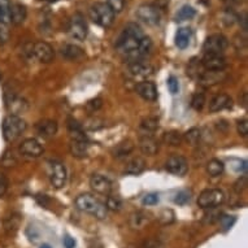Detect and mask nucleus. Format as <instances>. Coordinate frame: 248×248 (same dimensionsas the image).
Returning a JSON list of instances; mask_svg holds the SVG:
<instances>
[{"instance_id": "nucleus-31", "label": "nucleus", "mask_w": 248, "mask_h": 248, "mask_svg": "<svg viewBox=\"0 0 248 248\" xmlns=\"http://www.w3.org/2000/svg\"><path fill=\"white\" fill-rule=\"evenodd\" d=\"M21 218L18 215L9 216L7 221H5V230L8 234H15L17 232V229L20 228Z\"/></svg>"}, {"instance_id": "nucleus-6", "label": "nucleus", "mask_w": 248, "mask_h": 248, "mask_svg": "<svg viewBox=\"0 0 248 248\" xmlns=\"http://www.w3.org/2000/svg\"><path fill=\"white\" fill-rule=\"evenodd\" d=\"M68 30H69L72 38L77 39V41H85L87 33H89V28H87V24L81 13H76L72 16Z\"/></svg>"}, {"instance_id": "nucleus-36", "label": "nucleus", "mask_w": 248, "mask_h": 248, "mask_svg": "<svg viewBox=\"0 0 248 248\" xmlns=\"http://www.w3.org/2000/svg\"><path fill=\"white\" fill-rule=\"evenodd\" d=\"M205 104V95L202 93H196L191 99V107L195 110H202Z\"/></svg>"}, {"instance_id": "nucleus-11", "label": "nucleus", "mask_w": 248, "mask_h": 248, "mask_svg": "<svg viewBox=\"0 0 248 248\" xmlns=\"http://www.w3.org/2000/svg\"><path fill=\"white\" fill-rule=\"evenodd\" d=\"M31 49H33L34 56L37 57L41 62L48 64V62L53 61V59H55V51H53L52 47L47 42H37V43H34Z\"/></svg>"}, {"instance_id": "nucleus-47", "label": "nucleus", "mask_w": 248, "mask_h": 248, "mask_svg": "<svg viewBox=\"0 0 248 248\" xmlns=\"http://www.w3.org/2000/svg\"><path fill=\"white\" fill-rule=\"evenodd\" d=\"M246 187H247V177H242V178L234 185V190H235L236 192H242Z\"/></svg>"}, {"instance_id": "nucleus-46", "label": "nucleus", "mask_w": 248, "mask_h": 248, "mask_svg": "<svg viewBox=\"0 0 248 248\" xmlns=\"http://www.w3.org/2000/svg\"><path fill=\"white\" fill-rule=\"evenodd\" d=\"M159 203V195L157 194H148L143 198V204L144 205H155Z\"/></svg>"}, {"instance_id": "nucleus-38", "label": "nucleus", "mask_w": 248, "mask_h": 248, "mask_svg": "<svg viewBox=\"0 0 248 248\" xmlns=\"http://www.w3.org/2000/svg\"><path fill=\"white\" fill-rule=\"evenodd\" d=\"M168 89L171 95H177L179 93V81L174 76H170L168 78Z\"/></svg>"}, {"instance_id": "nucleus-7", "label": "nucleus", "mask_w": 248, "mask_h": 248, "mask_svg": "<svg viewBox=\"0 0 248 248\" xmlns=\"http://www.w3.org/2000/svg\"><path fill=\"white\" fill-rule=\"evenodd\" d=\"M137 17L139 20L147 25L155 26L161 20V12L156 5L152 4H142L137 9Z\"/></svg>"}, {"instance_id": "nucleus-5", "label": "nucleus", "mask_w": 248, "mask_h": 248, "mask_svg": "<svg viewBox=\"0 0 248 248\" xmlns=\"http://www.w3.org/2000/svg\"><path fill=\"white\" fill-rule=\"evenodd\" d=\"M225 194L220 188H207L198 198V205L202 209H213L224 203Z\"/></svg>"}, {"instance_id": "nucleus-45", "label": "nucleus", "mask_w": 248, "mask_h": 248, "mask_svg": "<svg viewBox=\"0 0 248 248\" xmlns=\"http://www.w3.org/2000/svg\"><path fill=\"white\" fill-rule=\"evenodd\" d=\"M236 129H238V133H239V135H242V137H247L248 135V121L247 120H246V118L240 120V121L238 122V125H236Z\"/></svg>"}, {"instance_id": "nucleus-3", "label": "nucleus", "mask_w": 248, "mask_h": 248, "mask_svg": "<svg viewBox=\"0 0 248 248\" xmlns=\"http://www.w3.org/2000/svg\"><path fill=\"white\" fill-rule=\"evenodd\" d=\"M1 129H3V137L5 142H15L26 130V122L16 114H9L4 118Z\"/></svg>"}, {"instance_id": "nucleus-14", "label": "nucleus", "mask_w": 248, "mask_h": 248, "mask_svg": "<svg viewBox=\"0 0 248 248\" xmlns=\"http://www.w3.org/2000/svg\"><path fill=\"white\" fill-rule=\"evenodd\" d=\"M202 65L207 70H224L226 66V59L224 55L205 53L202 60Z\"/></svg>"}, {"instance_id": "nucleus-20", "label": "nucleus", "mask_w": 248, "mask_h": 248, "mask_svg": "<svg viewBox=\"0 0 248 248\" xmlns=\"http://www.w3.org/2000/svg\"><path fill=\"white\" fill-rule=\"evenodd\" d=\"M232 103V98L228 96L226 94L216 95L215 98L211 100V103H209V110H211L212 113L220 112V110H224L226 108H230Z\"/></svg>"}, {"instance_id": "nucleus-42", "label": "nucleus", "mask_w": 248, "mask_h": 248, "mask_svg": "<svg viewBox=\"0 0 248 248\" xmlns=\"http://www.w3.org/2000/svg\"><path fill=\"white\" fill-rule=\"evenodd\" d=\"M220 222L224 230H229L232 226V224L235 222V218L232 216H222V217H220Z\"/></svg>"}, {"instance_id": "nucleus-52", "label": "nucleus", "mask_w": 248, "mask_h": 248, "mask_svg": "<svg viewBox=\"0 0 248 248\" xmlns=\"http://www.w3.org/2000/svg\"><path fill=\"white\" fill-rule=\"evenodd\" d=\"M0 81H1V74H0Z\"/></svg>"}, {"instance_id": "nucleus-2", "label": "nucleus", "mask_w": 248, "mask_h": 248, "mask_svg": "<svg viewBox=\"0 0 248 248\" xmlns=\"http://www.w3.org/2000/svg\"><path fill=\"white\" fill-rule=\"evenodd\" d=\"M76 207L79 211L94 216L98 220H104L107 217V208L91 194H82L76 199Z\"/></svg>"}, {"instance_id": "nucleus-13", "label": "nucleus", "mask_w": 248, "mask_h": 248, "mask_svg": "<svg viewBox=\"0 0 248 248\" xmlns=\"http://www.w3.org/2000/svg\"><path fill=\"white\" fill-rule=\"evenodd\" d=\"M90 186L96 194L108 196L112 191V183L107 177L100 174H94L90 179Z\"/></svg>"}, {"instance_id": "nucleus-49", "label": "nucleus", "mask_w": 248, "mask_h": 248, "mask_svg": "<svg viewBox=\"0 0 248 248\" xmlns=\"http://www.w3.org/2000/svg\"><path fill=\"white\" fill-rule=\"evenodd\" d=\"M247 94L244 93L243 94V99H242V106L244 107V108H247Z\"/></svg>"}, {"instance_id": "nucleus-26", "label": "nucleus", "mask_w": 248, "mask_h": 248, "mask_svg": "<svg viewBox=\"0 0 248 248\" xmlns=\"http://www.w3.org/2000/svg\"><path fill=\"white\" fill-rule=\"evenodd\" d=\"M225 170L224 163L218 159H212L207 164V173L211 177H220Z\"/></svg>"}, {"instance_id": "nucleus-40", "label": "nucleus", "mask_w": 248, "mask_h": 248, "mask_svg": "<svg viewBox=\"0 0 248 248\" xmlns=\"http://www.w3.org/2000/svg\"><path fill=\"white\" fill-rule=\"evenodd\" d=\"M9 39V30L7 24L0 22V46H4Z\"/></svg>"}, {"instance_id": "nucleus-25", "label": "nucleus", "mask_w": 248, "mask_h": 248, "mask_svg": "<svg viewBox=\"0 0 248 248\" xmlns=\"http://www.w3.org/2000/svg\"><path fill=\"white\" fill-rule=\"evenodd\" d=\"M144 169H146V161H144L142 157H135V159L131 160L130 163L126 165L125 173H127V174L138 175L140 174Z\"/></svg>"}, {"instance_id": "nucleus-8", "label": "nucleus", "mask_w": 248, "mask_h": 248, "mask_svg": "<svg viewBox=\"0 0 248 248\" xmlns=\"http://www.w3.org/2000/svg\"><path fill=\"white\" fill-rule=\"evenodd\" d=\"M49 165V181L55 188H62L66 182L65 165L60 161H51Z\"/></svg>"}, {"instance_id": "nucleus-19", "label": "nucleus", "mask_w": 248, "mask_h": 248, "mask_svg": "<svg viewBox=\"0 0 248 248\" xmlns=\"http://www.w3.org/2000/svg\"><path fill=\"white\" fill-rule=\"evenodd\" d=\"M139 148L147 156H154L159 152V142L154 137H142L139 140Z\"/></svg>"}, {"instance_id": "nucleus-41", "label": "nucleus", "mask_w": 248, "mask_h": 248, "mask_svg": "<svg viewBox=\"0 0 248 248\" xmlns=\"http://www.w3.org/2000/svg\"><path fill=\"white\" fill-rule=\"evenodd\" d=\"M190 198H191V196H190V191H187V190H183V191L177 194L174 202L177 204H181V205H182V204L187 203L188 200H190Z\"/></svg>"}, {"instance_id": "nucleus-15", "label": "nucleus", "mask_w": 248, "mask_h": 248, "mask_svg": "<svg viewBox=\"0 0 248 248\" xmlns=\"http://www.w3.org/2000/svg\"><path fill=\"white\" fill-rule=\"evenodd\" d=\"M135 91H137V94L140 98L147 100V102H155L157 99V89H156V86L152 82H139L135 86Z\"/></svg>"}, {"instance_id": "nucleus-51", "label": "nucleus", "mask_w": 248, "mask_h": 248, "mask_svg": "<svg viewBox=\"0 0 248 248\" xmlns=\"http://www.w3.org/2000/svg\"><path fill=\"white\" fill-rule=\"evenodd\" d=\"M41 248H51L48 246V244H43V246H41Z\"/></svg>"}, {"instance_id": "nucleus-50", "label": "nucleus", "mask_w": 248, "mask_h": 248, "mask_svg": "<svg viewBox=\"0 0 248 248\" xmlns=\"http://www.w3.org/2000/svg\"><path fill=\"white\" fill-rule=\"evenodd\" d=\"M45 1H47V3H56L59 0H45Z\"/></svg>"}, {"instance_id": "nucleus-29", "label": "nucleus", "mask_w": 248, "mask_h": 248, "mask_svg": "<svg viewBox=\"0 0 248 248\" xmlns=\"http://www.w3.org/2000/svg\"><path fill=\"white\" fill-rule=\"evenodd\" d=\"M148 222V217L143 212H137L130 217V226L133 229H142Z\"/></svg>"}, {"instance_id": "nucleus-12", "label": "nucleus", "mask_w": 248, "mask_h": 248, "mask_svg": "<svg viewBox=\"0 0 248 248\" xmlns=\"http://www.w3.org/2000/svg\"><path fill=\"white\" fill-rule=\"evenodd\" d=\"M20 152L26 157H39L43 155V147L37 139L29 138L21 143Z\"/></svg>"}, {"instance_id": "nucleus-28", "label": "nucleus", "mask_w": 248, "mask_h": 248, "mask_svg": "<svg viewBox=\"0 0 248 248\" xmlns=\"http://www.w3.org/2000/svg\"><path fill=\"white\" fill-rule=\"evenodd\" d=\"M196 15L195 9L192 8L191 5H183L182 8L179 9L177 15H175V21L177 22H182V21H187L194 18Z\"/></svg>"}, {"instance_id": "nucleus-17", "label": "nucleus", "mask_w": 248, "mask_h": 248, "mask_svg": "<svg viewBox=\"0 0 248 248\" xmlns=\"http://www.w3.org/2000/svg\"><path fill=\"white\" fill-rule=\"evenodd\" d=\"M154 72V68L150 64L147 62H142V61H135V62H131L130 66H129V73L133 76L134 78H144L151 76Z\"/></svg>"}, {"instance_id": "nucleus-9", "label": "nucleus", "mask_w": 248, "mask_h": 248, "mask_svg": "<svg viewBox=\"0 0 248 248\" xmlns=\"http://www.w3.org/2000/svg\"><path fill=\"white\" fill-rule=\"evenodd\" d=\"M228 39L221 35V34H213L207 41L204 42L203 51L204 53H216V55H222L224 51L228 48Z\"/></svg>"}, {"instance_id": "nucleus-22", "label": "nucleus", "mask_w": 248, "mask_h": 248, "mask_svg": "<svg viewBox=\"0 0 248 248\" xmlns=\"http://www.w3.org/2000/svg\"><path fill=\"white\" fill-rule=\"evenodd\" d=\"M61 55L68 60H79L85 56V52L81 47L76 45H65L61 48Z\"/></svg>"}, {"instance_id": "nucleus-16", "label": "nucleus", "mask_w": 248, "mask_h": 248, "mask_svg": "<svg viewBox=\"0 0 248 248\" xmlns=\"http://www.w3.org/2000/svg\"><path fill=\"white\" fill-rule=\"evenodd\" d=\"M226 78L224 70H207L203 74H200V83L205 87L208 86H215L221 83Z\"/></svg>"}, {"instance_id": "nucleus-4", "label": "nucleus", "mask_w": 248, "mask_h": 248, "mask_svg": "<svg viewBox=\"0 0 248 248\" xmlns=\"http://www.w3.org/2000/svg\"><path fill=\"white\" fill-rule=\"evenodd\" d=\"M90 18L102 28H109L114 21V13L107 3H95L90 8Z\"/></svg>"}, {"instance_id": "nucleus-34", "label": "nucleus", "mask_w": 248, "mask_h": 248, "mask_svg": "<svg viewBox=\"0 0 248 248\" xmlns=\"http://www.w3.org/2000/svg\"><path fill=\"white\" fill-rule=\"evenodd\" d=\"M140 127H142L143 130L152 133V131H155L157 127H159V120L155 117L144 118V120L140 122Z\"/></svg>"}, {"instance_id": "nucleus-44", "label": "nucleus", "mask_w": 248, "mask_h": 248, "mask_svg": "<svg viewBox=\"0 0 248 248\" xmlns=\"http://www.w3.org/2000/svg\"><path fill=\"white\" fill-rule=\"evenodd\" d=\"M7 190H8V179L0 171V198H3L7 194Z\"/></svg>"}, {"instance_id": "nucleus-37", "label": "nucleus", "mask_w": 248, "mask_h": 248, "mask_svg": "<svg viewBox=\"0 0 248 248\" xmlns=\"http://www.w3.org/2000/svg\"><path fill=\"white\" fill-rule=\"evenodd\" d=\"M102 107L103 100L100 98L93 99V100H90L89 103H86V110H87L89 113H95V112H98Z\"/></svg>"}, {"instance_id": "nucleus-32", "label": "nucleus", "mask_w": 248, "mask_h": 248, "mask_svg": "<svg viewBox=\"0 0 248 248\" xmlns=\"http://www.w3.org/2000/svg\"><path fill=\"white\" fill-rule=\"evenodd\" d=\"M182 139H185V142L187 143L188 146H196L200 140V130L198 127H192L185 134Z\"/></svg>"}, {"instance_id": "nucleus-27", "label": "nucleus", "mask_w": 248, "mask_h": 248, "mask_svg": "<svg viewBox=\"0 0 248 248\" xmlns=\"http://www.w3.org/2000/svg\"><path fill=\"white\" fill-rule=\"evenodd\" d=\"M134 150V144L131 140H124V142L118 143L117 146L114 147L113 150V156L116 157H124V156H127V155L130 154L131 151Z\"/></svg>"}, {"instance_id": "nucleus-21", "label": "nucleus", "mask_w": 248, "mask_h": 248, "mask_svg": "<svg viewBox=\"0 0 248 248\" xmlns=\"http://www.w3.org/2000/svg\"><path fill=\"white\" fill-rule=\"evenodd\" d=\"M26 16H28V11H26V7L22 4H12L11 5V11H9V21L15 25H21L26 20Z\"/></svg>"}, {"instance_id": "nucleus-48", "label": "nucleus", "mask_w": 248, "mask_h": 248, "mask_svg": "<svg viewBox=\"0 0 248 248\" xmlns=\"http://www.w3.org/2000/svg\"><path fill=\"white\" fill-rule=\"evenodd\" d=\"M64 246H65V248H74L76 247V240L70 236H66V238H64Z\"/></svg>"}, {"instance_id": "nucleus-35", "label": "nucleus", "mask_w": 248, "mask_h": 248, "mask_svg": "<svg viewBox=\"0 0 248 248\" xmlns=\"http://www.w3.org/2000/svg\"><path fill=\"white\" fill-rule=\"evenodd\" d=\"M122 207V202L118 196H108L106 202V208L109 211L118 212Z\"/></svg>"}, {"instance_id": "nucleus-33", "label": "nucleus", "mask_w": 248, "mask_h": 248, "mask_svg": "<svg viewBox=\"0 0 248 248\" xmlns=\"http://www.w3.org/2000/svg\"><path fill=\"white\" fill-rule=\"evenodd\" d=\"M9 11H11V1L0 0V22L1 24H7L9 21Z\"/></svg>"}, {"instance_id": "nucleus-24", "label": "nucleus", "mask_w": 248, "mask_h": 248, "mask_svg": "<svg viewBox=\"0 0 248 248\" xmlns=\"http://www.w3.org/2000/svg\"><path fill=\"white\" fill-rule=\"evenodd\" d=\"M89 150L87 140H70L69 151L74 157H85Z\"/></svg>"}, {"instance_id": "nucleus-30", "label": "nucleus", "mask_w": 248, "mask_h": 248, "mask_svg": "<svg viewBox=\"0 0 248 248\" xmlns=\"http://www.w3.org/2000/svg\"><path fill=\"white\" fill-rule=\"evenodd\" d=\"M164 143L168 144V146H179L181 142H182V135L179 134L178 131H169V133H165L163 138Z\"/></svg>"}, {"instance_id": "nucleus-23", "label": "nucleus", "mask_w": 248, "mask_h": 248, "mask_svg": "<svg viewBox=\"0 0 248 248\" xmlns=\"http://www.w3.org/2000/svg\"><path fill=\"white\" fill-rule=\"evenodd\" d=\"M191 41V29L188 28H181L175 34V46L181 49L187 48Z\"/></svg>"}, {"instance_id": "nucleus-18", "label": "nucleus", "mask_w": 248, "mask_h": 248, "mask_svg": "<svg viewBox=\"0 0 248 248\" xmlns=\"http://www.w3.org/2000/svg\"><path fill=\"white\" fill-rule=\"evenodd\" d=\"M37 131L43 138H52L57 133V122L53 120H43L37 124Z\"/></svg>"}, {"instance_id": "nucleus-1", "label": "nucleus", "mask_w": 248, "mask_h": 248, "mask_svg": "<svg viewBox=\"0 0 248 248\" xmlns=\"http://www.w3.org/2000/svg\"><path fill=\"white\" fill-rule=\"evenodd\" d=\"M144 37L143 34V30L140 29V26L137 24H127L122 31L121 37L118 38L117 41V49L120 52L125 53V55H129V53L134 52L135 49L138 48L139 42L140 39Z\"/></svg>"}, {"instance_id": "nucleus-39", "label": "nucleus", "mask_w": 248, "mask_h": 248, "mask_svg": "<svg viewBox=\"0 0 248 248\" xmlns=\"http://www.w3.org/2000/svg\"><path fill=\"white\" fill-rule=\"evenodd\" d=\"M107 4L109 5V8L113 11V13H120L125 7V0H108Z\"/></svg>"}, {"instance_id": "nucleus-43", "label": "nucleus", "mask_w": 248, "mask_h": 248, "mask_svg": "<svg viewBox=\"0 0 248 248\" xmlns=\"http://www.w3.org/2000/svg\"><path fill=\"white\" fill-rule=\"evenodd\" d=\"M160 221L163 222V224H170L174 221V213L170 209H168V211H164L161 215H160Z\"/></svg>"}, {"instance_id": "nucleus-10", "label": "nucleus", "mask_w": 248, "mask_h": 248, "mask_svg": "<svg viewBox=\"0 0 248 248\" xmlns=\"http://www.w3.org/2000/svg\"><path fill=\"white\" fill-rule=\"evenodd\" d=\"M165 168L169 173L174 175H178V177H182L187 173L188 165L186 159L183 156H179V155H173L168 159L167 164H165Z\"/></svg>"}]
</instances>
